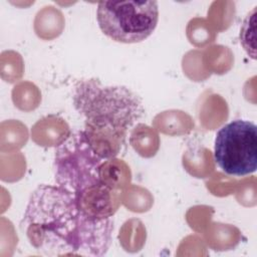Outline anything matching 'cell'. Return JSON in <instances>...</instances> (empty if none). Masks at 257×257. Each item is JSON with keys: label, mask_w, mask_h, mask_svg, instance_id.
I'll use <instances>...</instances> for the list:
<instances>
[{"label": "cell", "mask_w": 257, "mask_h": 257, "mask_svg": "<svg viewBox=\"0 0 257 257\" xmlns=\"http://www.w3.org/2000/svg\"><path fill=\"white\" fill-rule=\"evenodd\" d=\"M255 24H256V7L246 16L243 21L240 30V42L252 58L256 59V48H255Z\"/></svg>", "instance_id": "cell-6"}, {"label": "cell", "mask_w": 257, "mask_h": 257, "mask_svg": "<svg viewBox=\"0 0 257 257\" xmlns=\"http://www.w3.org/2000/svg\"><path fill=\"white\" fill-rule=\"evenodd\" d=\"M214 159L227 175L243 177L257 169V126L246 119L223 125L214 141Z\"/></svg>", "instance_id": "cell-5"}, {"label": "cell", "mask_w": 257, "mask_h": 257, "mask_svg": "<svg viewBox=\"0 0 257 257\" xmlns=\"http://www.w3.org/2000/svg\"><path fill=\"white\" fill-rule=\"evenodd\" d=\"M113 228L111 217L88 213L72 195L48 185L32 192L20 222L29 244L46 256H102Z\"/></svg>", "instance_id": "cell-1"}, {"label": "cell", "mask_w": 257, "mask_h": 257, "mask_svg": "<svg viewBox=\"0 0 257 257\" xmlns=\"http://www.w3.org/2000/svg\"><path fill=\"white\" fill-rule=\"evenodd\" d=\"M96 20L102 33L113 41L137 43L147 39L159 21L157 1H102Z\"/></svg>", "instance_id": "cell-4"}, {"label": "cell", "mask_w": 257, "mask_h": 257, "mask_svg": "<svg viewBox=\"0 0 257 257\" xmlns=\"http://www.w3.org/2000/svg\"><path fill=\"white\" fill-rule=\"evenodd\" d=\"M103 161L83 131L70 134L54 152L53 171L56 186L77 199L83 209L90 198L94 201L96 209L104 210L91 194L105 201L109 199L111 188L104 184L100 175Z\"/></svg>", "instance_id": "cell-3"}, {"label": "cell", "mask_w": 257, "mask_h": 257, "mask_svg": "<svg viewBox=\"0 0 257 257\" xmlns=\"http://www.w3.org/2000/svg\"><path fill=\"white\" fill-rule=\"evenodd\" d=\"M72 101L84 119L83 132L103 159L119 154L128 130L145 112L142 99L134 91L124 86L105 85L94 78L74 84Z\"/></svg>", "instance_id": "cell-2"}]
</instances>
